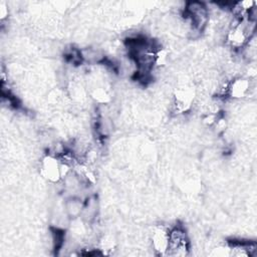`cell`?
I'll return each instance as SVG.
<instances>
[{"mask_svg":"<svg viewBox=\"0 0 257 257\" xmlns=\"http://www.w3.org/2000/svg\"><path fill=\"white\" fill-rule=\"evenodd\" d=\"M249 90V81L244 78H237L233 80L227 87V94L231 97L240 98L246 95Z\"/></svg>","mask_w":257,"mask_h":257,"instance_id":"cell-5","label":"cell"},{"mask_svg":"<svg viewBox=\"0 0 257 257\" xmlns=\"http://www.w3.org/2000/svg\"><path fill=\"white\" fill-rule=\"evenodd\" d=\"M185 20L190 24L191 32L201 33L209 21V10L205 3L193 1L188 2L184 10Z\"/></svg>","mask_w":257,"mask_h":257,"instance_id":"cell-1","label":"cell"},{"mask_svg":"<svg viewBox=\"0 0 257 257\" xmlns=\"http://www.w3.org/2000/svg\"><path fill=\"white\" fill-rule=\"evenodd\" d=\"M190 253V242L186 231L176 226L169 230L168 247L165 256L172 257H185Z\"/></svg>","mask_w":257,"mask_h":257,"instance_id":"cell-2","label":"cell"},{"mask_svg":"<svg viewBox=\"0 0 257 257\" xmlns=\"http://www.w3.org/2000/svg\"><path fill=\"white\" fill-rule=\"evenodd\" d=\"M84 203L77 197H70L65 202L66 214L71 218H76L81 215Z\"/></svg>","mask_w":257,"mask_h":257,"instance_id":"cell-6","label":"cell"},{"mask_svg":"<svg viewBox=\"0 0 257 257\" xmlns=\"http://www.w3.org/2000/svg\"><path fill=\"white\" fill-rule=\"evenodd\" d=\"M40 172L42 176L50 182L59 181L61 179V162L59 158L53 155L44 157L41 161Z\"/></svg>","mask_w":257,"mask_h":257,"instance_id":"cell-3","label":"cell"},{"mask_svg":"<svg viewBox=\"0 0 257 257\" xmlns=\"http://www.w3.org/2000/svg\"><path fill=\"white\" fill-rule=\"evenodd\" d=\"M168 237H169V230L159 227L157 228L152 236V246L154 251L158 255H166L167 247H168Z\"/></svg>","mask_w":257,"mask_h":257,"instance_id":"cell-4","label":"cell"}]
</instances>
